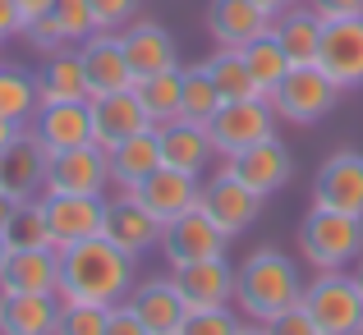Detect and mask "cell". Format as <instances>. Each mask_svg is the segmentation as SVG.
Here are the masks:
<instances>
[{
    "label": "cell",
    "instance_id": "cell-13",
    "mask_svg": "<svg viewBox=\"0 0 363 335\" xmlns=\"http://www.w3.org/2000/svg\"><path fill=\"white\" fill-rule=\"evenodd\" d=\"M175 290L184 294L189 312L194 308H230L235 303V266L230 257H207V262H189V266H166Z\"/></svg>",
    "mask_w": 363,
    "mask_h": 335
},
{
    "label": "cell",
    "instance_id": "cell-32",
    "mask_svg": "<svg viewBox=\"0 0 363 335\" xmlns=\"http://www.w3.org/2000/svg\"><path fill=\"white\" fill-rule=\"evenodd\" d=\"M179 88H184V64H179V69H166V74H152V79H138V83H133V97L143 101L152 129L179 120Z\"/></svg>",
    "mask_w": 363,
    "mask_h": 335
},
{
    "label": "cell",
    "instance_id": "cell-14",
    "mask_svg": "<svg viewBox=\"0 0 363 335\" xmlns=\"http://www.w3.org/2000/svg\"><path fill=\"white\" fill-rule=\"evenodd\" d=\"M120 46L133 64V79H152V74H166V69H179V46L170 37L166 23L157 18H133L129 28H120Z\"/></svg>",
    "mask_w": 363,
    "mask_h": 335
},
{
    "label": "cell",
    "instance_id": "cell-36",
    "mask_svg": "<svg viewBox=\"0 0 363 335\" xmlns=\"http://www.w3.org/2000/svg\"><path fill=\"white\" fill-rule=\"evenodd\" d=\"M240 331H244V317L230 303V308H194L175 335H240Z\"/></svg>",
    "mask_w": 363,
    "mask_h": 335
},
{
    "label": "cell",
    "instance_id": "cell-15",
    "mask_svg": "<svg viewBox=\"0 0 363 335\" xmlns=\"http://www.w3.org/2000/svg\"><path fill=\"white\" fill-rule=\"evenodd\" d=\"M161 229L166 225H161L133 193L116 188V198H106V229H101V234H106L111 244H120L124 253L143 257V253H152V248H161Z\"/></svg>",
    "mask_w": 363,
    "mask_h": 335
},
{
    "label": "cell",
    "instance_id": "cell-19",
    "mask_svg": "<svg viewBox=\"0 0 363 335\" xmlns=\"http://www.w3.org/2000/svg\"><path fill=\"white\" fill-rule=\"evenodd\" d=\"M198 193H203V179H198V175H184V170H170V166L152 170V175L133 188V198H138V203L147 207L161 225H166V221H179L184 212H194V207H198Z\"/></svg>",
    "mask_w": 363,
    "mask_h": 335
},
{
    "label": "cell",
    "instance_id": "cell-23",
    "mask_svg": "<svg viewBox=\"0 0 363 335\" xmlns=\"http://www.w3.org/2000/svg\"><path fill=\"white\" fill-rule=\"evenodd\" d=\"M28 129L37 133L46 152H65V147H83L92 142V106L88 101H55V106H37L33 124Z\"/></svg>",
    "mask_w": 363,
    "mask_h": 335
},
{
    "label": "cell",
    "instance_id": "cell-22",
    "mask_svg": "<svg viewBox=\"0 0 363 335\" xmlns=\"http://www.w3.org/2000/svg\"><path fill=\"white\" fill-rule=\"evenodd\" d=\"M161 166L170 170H184V175H198L203 179L207 170H212L216 147H212V133H207V124H194V120H170L161 124Z\"/></svg>",
    "mask_w": 363,
    "mask_h": 335
},
{
    "label": "cell",
    "instance_id": "cell-6",
    "mask_svg": "<svg viewBox=\"0 0 363 335\" xmlns=\"http://www.w3.org/2000/svg\"><path fill=\"white\" fill-rule=\"evenodd\" d=\"M276 124H281V115H276L272 97H244V101H221V110L207 120V133H212L216 157L225 161L244 147L276 138Z\"/></svg>",
    "mask_w": 363,
    "mask_h": 335
},
{
    "label": "cell",
    "instance_id": "cell-45",
    "mask_svg": "<svg viewBox=\"0 0 363 335\" xmlns=\"http://www.w3.org/2000/svg\"><path fill=\"white\" fill-rule=\"evenodd\" d=\"M18 207H23V203H18L14 193H5V188H0V234H5V229H9V221L18 216Z\"/></svg>",
    "mask_w": 363,
    "mask_h": 335
},
{
    "label": "cell",
    "instance_id": "cell-34",
    "mask_svg": "<svg viewBox=\"0 0 363 335\" xmlns=\"http://www.w3.org/2000/svg\"><path fill=\"white\" fill-rule=\"evenodd\" d=\"M216 110H221V92H216L212 74H207V60L184 64V88H179V120L207 124Z\"/></svg>",
    "mask_w": 363,
    "mask_h": 335
},
{
    "label": "cell",
    "instance_id": "cell-17",
    "mask_svg": "<svg viewBox=\"0 0 363 335\" xmlns=\"http://www.w3.org/2000/svg\"><path fill=\"white\" fill-rule=\"evenodd\" d=\"M124 303L138 312L143 327H147L152 335H175L179 327H184V317H189V303H184V294L175 290L170 271L138 280V285L129 290V299H124Z\"/></svg>",
    "mask_w": 363,
    "mask_h": 335
},
{
    "label": "cell",
    "instance_id": "cell-27",
    "mask_svg": "<svg viewBox=\"0 0 363 335\" xmlns=\"http://www.w3.org/2000/svg\"><path fill=\"white\" fill-rule=\"evenodd\" d=\"M37 97H42V106H55V101H92L79 46L55 51V55L42 60V69H37Z\"/></svg>",
    "mask_w": 363,
    "mask_h": 335
},
{
    "label": "cell",
    "instance_id": "cell-49",
    "mask_svg": "<svg viewBox=\"0 0 363 335\" xmlns=\"http://www.w3.org/2000/svg\"><path fill=\"white\" fill-rule=\"evenodd\" d=\"M9 253H14V248H9V239L0 234V276H5V262H9Z\"/></svg>",
    "mask_w": 363,
    "mask_h": 335
},
{
    "label": "cell",
    "instance_id": "cell-48",
    "mask_svg": "<svg viewBox=\"0 0 363 335\" xmlns=\"http://www.w3.org/2000/svg\"><path fill=\"white\" fill-rule=\"evenodd\" d=\"M257 5H262L267 14L276 18V14H285V9H290V5H299V0H257Z\"/></svg>",
    "mask_w": 363,
    "mask_h": 335
},
{
    "label": "cell",
    "instance_id": "cell-42",
    "mask_svg": "<svg viewBox=\"0 0 363 335\" xmlns=\"http://www.w3.org/2000/svg\"><path fill=\"white\" fill-rule=\"evenodd\" d=\"M106 335H152L147 327H143V317L129 308V303H116L106 317Z\"/></svg>",
    "mask_w": 363,
    "mask_h": 335
},
{
    "label": "cell",
    "instance_id": "cell-18",
    "mask_svg": "<svg viewBox=\"0 0 363 335\" xmlns=\"http://www.w3.org/2000/svg\"><path fill=\"white\" fill-rule=\"evenodd\" d=\"M318 64L340 83V88H363V14L354 18H331L322 33Z\"/></svg>",
    "mask_w": 363,
    "mask_h": 335
},
{
    "label": "cell",
    "instance_id": "cell-21",
    "mask_svg": "<svg viewBox=\"0 0 363 335\" xmlns=\"http://www.w3.org/2000/svg\"><path fill=\"white\" fill-rule=\"evenodd\" d=\"M88 106H92V142H97L106 157L124 138L152 129V120H147V110H143V101L133 97V88L129 92H111V97H92Z\"/></svg>",
    "mask_w": 363,
    "mask_h": 335
},
{
    "label": "cell",
    "instance_id": "cell-46",
    "mask_svg": "<svg viewBox=\"0 0 363 335\" xmlns=\"http://www.w3.org/2000/svg\"><path fill=\"white\" fill-rule=\"evenodd\" d=\"M18 9H23V23H28V18L51 14V9H55V0H18Z\"/></svg>",
    "mask_w": 363,
    "mask_h": 335
},
{
    "label": "cell",
    "instance_id": "cell-35",
    "mask_svg": "<svg viewBox=\"0 0 363 335\" xmlns=\"http://www.w3.org/2000/svg\"><path fill=\"white\" fill-rule=\"evenodd\" d=\"M5 239H9V248H55V239H51V221H46L42 198H28V203L18 207V216L9 221Z\"/></svg>",
    "mask_w": 363,
    "mask_h": 335
},
{
    "label": "cell",
    "instance_id": "cell-40",
    "mask_svg": "<svg viewBox=\"0 0 363 335\" xmlns=\"http://www.w3.org/2000/svg\"><path fill=\"white\" fill-rule=\"evenodd\" d=\"M138 14H143V0H92L97 33H120V28H129Z\"/></svg>",
    "mask_w": 363,
    "mask_h": 335
},
{
    "label": "cell",
    "instance_id": "cell-43",
    "mask_svg": "<svg viewBox=\"0 0 363 335\" xmlns=\"http://www.w3.org/2000/svg\"><path fill=\"white\" fill-rule=\"evenodd\" d=\"M14 37H23V9H18V0H0V46Z\"/></svg>",
    "mask_w": 363,
    "mask_h": 335
},
{
    "label": "cell",
    "instance_id": "cell-25",
    "mask_svg": "<svg viewBox=\"0 0 363 335\" xmlns=\"http://www.w3.org/2000/svg\"><path fill=\"white\" fill-rule=\"evenodd\" d=\"M60 290V248H14L0 276V294H55Z\"/></svg>",
    "mask_w": 363,
    "mask_h": 335
},
{
    "label": "cell",
    "instance_id": "cell-1",
    "mask_svg": "<svg viewBox=\"0 0 363 335\" xmlns=\"http://www.w3.org/2000/svg\"><path fill=\"white\" fill-rule=\"evenodd\" d=\"M138 285V257L111 244L106 234H92L83 244L60 248V303H101L116 308Z\"/></svg>",
    "mask_w": 363,
    "mask_h": 335
},
{
    "label": "cell",
    "instance_id": "cell-5",
    "mask_svg": "<svg viewBox=\"0 0 363 335\" xmlns=\"http://www.w3.org/2000/svg\"><path fill=\"white\" fill-rule=\"evenodd\" d=\"M340 97H345V88H340L322 64H294V69L285 74V83L272 92V106L281 115V124L308 129V124L327 120V115L340 106Z\"/></svg>",
    "mask_w": 363,
    "mask_h": 335
},
{
    "label": "cell",
    "instance_id": "cell-41",
    "mask_svg": "<svg viewBox=\"0 0 363 335\" xmlns=\"http://www.w3.org/2000/svg\"><path fill=\"white\" fill-rule=\"evenodd\" d=\"M262 331H267V335H322V331H318V322L308 317V308H303V303L285 308L281 317H272Z\"/></svg>",
    "mask_w": 363,
    "mask_h": 335
},
{
    "label": "cell",
    "instance_id": "cell-51",
    "mask_svg": "<svg viewBox=\"0 0 363 335\" xmlns=\"http://www.w3.org/2000/svg\"><path fill=\"white\" fill-rule=\"evenodd\" d=\"M240 335H267V331H262V327H253V322H244V331H240Z\"/></svg>",
    "mask_w": 363,
    "mask_h": 335
},
{
    "label": "cell",
    "instance_id": "cell-16",
    "mask_svg": "<svg viewBox=\"0 0 363 335\" xmlns=\"http://www.w3.org/2000/svg\"><path fill=\"white\" fill-rule=\"evenodd\" d=\"M46 161H51V152L37 142L33 129H23L5 152H0V188L14 193L18 203L42 198V188H46Z\"/></svg>",
    "mask_w": 363,
    "mask_h": 335
},
{
    "label": "cell",
    "instance_id": "cell-26",
    "mask_svg": "<svg viewBox=\"0 0 363 335\" xmlns=\"http://www.w3.org/2000/svg\"><path fill=\"white\" fill-rule=\"evenodd\" d=\"M272 33H276V42L285 46L290 64H318V55H322V33H327V18H322L318 9L308 5V0H299V5H290L285 14H276V18H272Z\"/></svg>",
    "mask_w": 363,
    "mask_h": 335
},
{
    "label": "cell",
    "instance_id": "cell-10",
    "mask_svg": "<svg viewBox=\"0 0 363 335\" xmlns=\"http://www.w3.org/2000/svg\"><path fill=\"white\" fill-rule=\"evenodd\" d=\"M313 207H331L345 216H363V152L340 147L313 175Z\"/></svg>",
    "mask_w": 363,
    "mask_h": 335
},
{
    "label": "cell",
    "instance_id": "cell-11",
    "mask_svg": "<svg viewBox=\"0 0 363 335\" xmlns=\"http://www.w3.org/2000/svg\"><path fill=\"white\" fill-rule=\"evenodd\" d=\"M55 248L83 244L106 229V193H42Z\"/></svg>",
    "mask_w": 363,
    "mask_h": 335
},
{
    "label": "cell",
    "instance_id": "cell-52",
    "mask_svg": "<svg viewBox=\"0 0 363 335\" xmlns=\"http://www.w3.org/2000/svg\"><path fill=\"white\" fill-rule=\"evenodd\" d=\"M359 335H363V327H359Z\"/></svg>",
    "mask_w": 363,
    "mask_h": 335
},
{
    "label": "cell",
    "instance_id": "cell-28",
    "mask_svg": "<svg viewBox=\"0 0 363 335\" xmlns=\"http://www.w3.org/2000/svg\"><path fill=\"white\" fill-rule=\"evenodd\" d=\"M60 294H0V335H55Z\"/></svg>",
    "mask_w": 363,
    "mask_h": 335
},
{
    "label": "cell",
    "instance_id": "cell-47",
    "mask_svg": "<svg viewBox=\"0 0 363 335\" xmlns=\"http://www.w3.org/2000/svg\"><path fill=\"white\" fill-rule=\"evenodd\" d=\"M18 133H23V129H18V124H9V120H0V152H5V147H9V142H14V138H18Z\"/></svg>",
    "mask_w": 363,
    "mask_h": 335
},
{
    "label": "cell",
    "instance_id": "cell-7",
    "mask_svg": "<svg viewBox=\"0 0 363 335\" xmlns=\"http://www.w3.org/2000/svg\"><path fill=\"white\" fill-rule=\"evenodd\" d=\"M262 193H253V188L244 184V179H235L230 170H216V175H203V193H198V207H203L207 216L216 221L225 239H240L248 225L262 216Z\"/></svg>",
    "mask_w": 363,
    "mask_h": 335
},
{
    "label": "cell",
    "instance_id": "cell-9",
    "mask_svg": "<svg viewBox=\"0 0 363 335\" xmlns=\"http://www.w3.org/2000/svg\"><path fill=\"white\" fill-rule=\"evenodd\" d=\"M225 248H230V239L216 229V221L203 207L184 212L179 221H166V229H161V257H166V266H189V262H207V257H225Z\"/></svg>",
    "mask_w": 363,
    "mask_h": 335
},
{
    "label": "cell",
    "instance_id": "cell-30",
    "mask_svg": "<svg viewBox=\"0 0 363 335\" xmlns=\"http://www.w3.org/2000/svg\"><path fill=\"white\" fill-rule=\"evenodd\" d=\"M240 51H244L248 74H253V83H257V92H262V97H272V92L285 83V74L294 69V64H290V55H285V46L276 42V33H272V28H267L262 37H253L248 46H240Z\"/></svg>",
    "mask_w": 363,
    "mask_h": 335
},
{
    "label": "cell",
    "instance_id": "cell-44",
    "mask_svg": "<svg viewBox=\"0 0 363 335\" xmlns=\"http://www.w3.org/2000/svg\"><path fill=\"white\" fill-rule=\"evenodd\" d=\"M313 9H318L322 18H354V14H363V0H308Z\"/></svg>",
    "mask_w": 363,
    "mask_h": 335
},
{
    "label": "cell",
    "instance_id": "cell-29",
    "mask_svg": "<svg viewBox=\"0 0 363 335\" xmlns=\"http://www.w3.org/2000/svg\"><path fill=\"white\" fill-rule=\"evenodd\" d=\"M152 170H161V133L157 129L133 133V138H124L120 147L111 152V188L133 193Z\"/></svg>",
    "mask_w": 363,
    "mask_h": 335
},
{
    "label": "cell",
    "instance_id": "cell-24",
    "mask_svg": "<svg viewBox=\"0 0 363 335\" xmlns=\"http://www.w3.org/2000/svg\"><path fill=\"white\" fill-rule=\"evenodd\" d=\"M267 28H272V14L257 0H207V37H212V46H248Z\"/></svg>",
    "mask_w": 363,
    "mask_h": 335
},
{
    "label": "cell",
    "instance_id": "cell-37",
    "mask_svg": "<svg viewBox=\"0 0 363 335\" xmlns=\"http://www.w3.org/2000/svg\"><path fill=\"white\" fill-rule=\"evenodd\" d=\"M106 317L111 308H101V303H60L55 335H106Z\"/></svg>",
    "mask_w": 363,
    "mask_h": 335
},
{
    "label": "cell",
    "instance_id": "cell-8",
    "mask_svg": "<svg viewBox=\"0 0 363 335\" xmlns=\"http://www.w3.org/2000/svg\"><path fill=\"white\" fill-rule=\"evenodd\" d=\"M106 188H111V157L97 142L51 152L42 193H106Z\"/></svg>",
    "mask_w": 363,
    "mask_h": 335
},
{
    "label": "cell",
    "instance_id": "cell-33",
    "mask_svg": "<svg viewBox=\"0 0 363 335\" xmlns=\"http://www.w3.org/2000/svg\"><path fill=\"white\" fill-rule=\"evenodd\" d=\"M207 74H212L221 101L262 97V92H257V83H253V74H248V60H244L240 46H212V55H207Z\"/></svg>",
    "mask_w": 363,
    "mask_h": 335
},
{
    "label": "cell",
    "instance_id": "cell-3",
    "mask_svg": "<svg viewBox=\"0 0 363 335\" xmlns=\"http://www.w3.org/2000/svg\"><path fill=\"white\" fill-rule=\"evenodd\" d=\"M294 248L313 271H350L354 257L363 253V216H345V212L308 203L299 234H294Z\"/></svg>",
    "mask_w": 363,
    "mask_h": 335
},
{
    "label": "cell",
    "instance_id": "cell-2",
    "mask_svg": "<svg viewBox=\"0 0 363 335\" xmlns=\"http://www.w3.org/2000/svg\"><path fill=\"white\" fill-rule=\"evenodd\" d=\"M303 271L290 253L281 248H253L240 266H235V308H240L244 322L253 327H267L272 317H281L285 308L303 299Z\"/></svg>",
    "mask_w": 363,
    "mask_h": 335
},
{
    "label": "cell",
    "instance_id": "cell-12",
    "mask_svg": "<svg viewBox=\"0 0 363 335\" xmlns=\"http://www.w3.org/2000/svg\"><path fill=\"white\" fill-rule=\"evenodd\" d=\"M221 166L230 170L235 179H244L253 193L272 198L294 179V152L285 147L281 138H267V142H257V147H244V152H235V157H225Z\"/></svg>",
    "mask_w": 363,
    "mask_h": 335
},
{
    "label": "cell",
    "instance_id": "cell-38",
    "mask_svg": "<svg viewBox=\"0 0 363 335\" xmlns=\"http://www.w3.org/2000/svg\"><path fill=\"white\" fill-rule=\"evenodd\" d=\"M55 23L65 28V37H69L74 46H83L92 33H97V18H92V0H55Z\"/></svg>",
    "mask_w": 363,
    "mask_h": 335
},
{
    "label": "cell",
    "instance_id": "cell-4",
    "mask_svg": "<svg viewBox=\"0 0 363 335\" xmlns=\"http://www.w3.org/2000/svg\"><path fill=\"white\" fill-rule=\"evenodd\" d=\"M299 303L308 308L322 335H359L363 327V290L354 271H313Z\"/></svg>",
    "mask_w": 363,
    "mask_h": 335
},
{
    "label": "cell",
    "instance_id": "cell-39",
    "mask_svg": "<svg viewBox=\"0 0 363 335\" xmlns=\"http://www.w3.org/2000/svg\"><path fill=\"white\" fill-rule=\"evenodd\" d=\"M23 42L33 46V51L42 55V60H46V55H55V51H69V46H74L69 37H65V28L55 23V14L28 18V23H23Z\"/></svg>",
    "mask_w": 363,
    "mask_h": 335
},
{
    "label": "cell",
    "instance_id": "cell-31",
    "mask_svg": "<svg viewBox=\"0 0 363 335\" xmlns=\"http://www.w3.org/2000/svg\"><path fill=\"white\" fill-rule=\"evenodd\" d=\"M37 106H42V97H37V74L18 69V64H0V120L28 129Z\"/></svg>",
    "mask_w": 363,
    "mask_h": 335
},
{
    "label": "cell",
    "instance_id": "cell-50",
    "mask_svg": "<svg viewBox=\"0 0 363 335\" xmlns=\"http://www.w3.org/2000/svg\"><path fill=\"white\" fill-rule=\"evenodd\" d=\"M350 271H354V280H359V290H363V253L354 257V266H350Z\"/></svg>",
    "mask_w": 363,
    "mask_h": 335
},
{
    "label": "cell",
    "instance_id": "cell-20",
    "mask_svg": "<svg viewBox=\"0 0 363 335\" xmlns=\"http://www.w3.org/2000/svg\"><path fill=\"white\" fill-rule=\"evenodd\" d=\"M83 69H88V88L92 97H111V92H129L133 83V64L120 46V33H92L88 42L79 46Z\"/></svg>",
    "mask_w": 363,
    "mask_h": 335
}]
</instances>
